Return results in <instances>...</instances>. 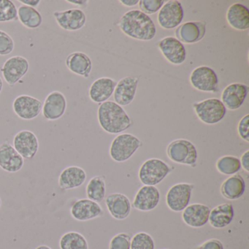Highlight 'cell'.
Instances as JSON below:
<instances>
[{
  "instance_id": "cell-16",
  "label": "cell",
  "mask_w": 249,
  "mask_h": 249,
  "mask_svg": "<svg viewBox=\"0 0 249 249\" xmlns=\"http://www.w3.org/2000/svg\"><path fill=\"white\" fill-rule=\"evenodd\" d=\"M205 33L206 24L204 21H189L178 26L175 34L180 43L193 44L202 40Z\"/></svg>"
},
{
  "instance_id": "cell-20",
  "label": "cell",
  "mask_w": 249,
  "mask_h": 249,
  "mask_svg": "<svg viewBox=\"0 0 249 249\" xmlns=\"http://www.w3.org/2000/svg\"><path fill=\"white\" fill-rule=\"evenodd\" d=\"M249 87L239 83L227 86L221 94V100L226 108L235 110L240 108L247 97Z\"/></svg>"
},
{
  "instance_id": "cell-15",
  "label": "cell",
  "mask_w": 249,
  "mask_h": 249,
  "mask_svg": "<svg viewBox=\"0 0 249 249\" xmlns=\"http://www.w3.org/2000/svg\"><path fill=\"white\" fill-rule=\"evenodd\" d=\"M67 109V100L64 94L54 91L48 94L43 105V115L49 121H56L62 118Z\"/></svg>"
},
{
  "instance_id": "cell-38",
  "label": "cell",
  "mask_w": 249,
  "mask_h": 249,
  "mask_svg": "<svg viewBox=\"0 0 249 249\" xmlns=\"http://www.w3.org/2000/svg\"><path fill=\"white\" fill-rule=\"evenodd\" d=\"M131 237L126 233H119L110 240V249H130Z\"/></svg>"
},
{
  "instance_id": "cell-33",
  "label": "cell",
  "mask_w": 249,
  "mask_h": 249,
  "mask_svg": "<svg viewBox=\"0 0 249 249\" xmlns=\"http://www.w3.org/2000/svg\"><path fill=\"white\" fill-rule=\"evenodd\" d=\"M216 168L221 174L233 176L237 174L241 169L240 160L234 156H224L218 159Z\"/></svg>"
},
{
  "instance_id": "cell-32",
  "label": "cell",
  "mask_w": 249,
  "mask_h": 249,
  "mask_svg": "<svg viewBox=\"0 0 249 249\" xmlns=\"http://www.w3.org/2000/svg\"><path fill=\"white\" fill-rule=\"evenodd\" d=\"M61 249H89L87 239L77 231L65 233L59 240Z\"/></svg>"
},
{
  "instance_id": "cell-31",
  "label": "cell",
  "mask_w": 249,
  "mask_h": 249,
  "mask_svg": "<svg viewBox=\"0 0 249 249\" xmlns=\"http://www.w3.org/2000/svg\"><path fill=\"white\" fill-rule=\"evenodd\" d=\"M87 197L94 202H101L106 197V180L103 176H94L90 179L87 186Z\"/></svg>"
},
{
  "instance_id": "cell-37",
  "label": "cell",
  "mask_w": 249,
  "mask_h": 249,
  "mask_svg": "<svg viewBox=\"0 0 249 249\" xmlns=\"http://www.w3.org/2000/svg\"><path fill=\"white\" fill-rule=\"evenodd\" d=\"M14 48L15 43L12 37L8 33L0 30V56L11 54Z\"/></svg>"
},
{
  "instance_id": "cell-9",
  "label": "cell",
  "mask_w": 249,
  "mask_h": 249,
  "mask_svg": "<svg viewBox=\"0 0 249 249\" xmlns=\"http://www.w3.org/2000/svg\"><path fill=\"white\" fill-rule=\"evenodd\" d=\"M192 87L204 92H216L218 91V79L216 72L207 66L195 68L190 75Z\"/></svg>"
},
{
  "instance_id": "cell-46",
  "label": "cell",
  "mask_w": 249,
  "mask_h": 249,
  "mask_svg": "<svg viewBox=\"0 0 249 249\" xmlns=\"http://www.w3.org/2000/svg\"><path fill=\"white\" fill-rule=\"evenodd\" d=\"M36 249H52L50 247L47 246H40L37 248Z\"/></svg>"
},
{
  "instance_id": "cell-41",
  "label": "cell",
  "mask_w": 249,
  "mask_h": 249,
  "mask_svg": "<svg viewBox=\"0 0 249 249\" xmlns=\"http://www.w3.org/2000/svg\"><path fill=\"white\" fill-rule=\"evenodd\" d=\"M240 160V164L241 167H243L247 173L249 172V151H246L244 154L242 155L241 160Z\"/></svg>"
},
{
  "instance_id": "cell-45",
  "label": "cell",
  "mask_w": 249,
  "mask_h": 249,
  "mask_svg": "<svg viewBox=\"0 0 249 249\" xmlns=\"http://www.w3.org/2000/svg\"><path fill=\"white\" fill-rule=\"evenodd\" d=\"M2 89H3V81H2V78L0 77V93L2 91Z\"/></svg>"
},
{
  "instance_id": "cell-10",
  "label": "cell",
  "mask_w": 249,
  "mask_h": 249,
  "mask_svg": "<svg viewBox=\"0 0 249 249\" xmlns=\"http://www.w3.org/2000/svg\"><path fill=\"white\" fill-rule=\"evenodd\" d=\"M30 69V64L26 58L14 56L5 61L1 69L4 80L10 87H14Z\"/></svg>"
},
{
  "instance_id": "cell-36",
  "label": "cell",
  "mask_w": 249,
  "mask_h": 249,
  "mask_svg": "<svg viewBox=\"0 0 249 249\" xmlns=\"http://www.w3.org/2000/svg\"><path fill=\"white\" fill-rule=\"evenodd\" d=\"M164 4V0H141L138 5L141 11L148 16L158 12Z\"/></svg>"
},
{
  "instance_id": "cell-19",
  "label": "cell",
  "mask_w": 249,
  "mask_h": 249,
  "mask_svg": "<svg viewBox=\"0 0 249 249\" xmlns=\"http://www.w3.org/2000/svg\"><path fill=\"white\" fill-rule=\"evenodd\" d=\"M160 200V191L156 186H143L137 192L132 207L138 211L148 212L155 209Z\"/></svg>"
},
{
  "instance_id": "cell-27",
  "label": "cell",
  "mask_w": 249,
  "mask_h": 249,
  "mask_svg": "<svg viewBox=\"0 0 249 249\" xmlns=\"http://www.w3.org/2000/svg\"><path fill=\"white\" fill-rule=\"evenodd\" d=\"M68 70L75 75L89 78L92 69V63L88 55L82 52H73L66 59Z\"/></svg>"
},
{
  "instance_id": "cell-40",
  "label": "cell",
  "mask_w": 249,
  "mask_h": 249,
  "mask_svg": "<svg viewBox=\"0 0 249 249\" xmlns=\"http://www.w3.org/2000/svg\"><path fill=\"white\" fill-rule=\"evenodd\" d=\"M196 249H224L223 243L217 239H210L198 246Z\"/></svg>"
},
{
  "instance_id": "cell-26",
  "label": "cell",
  "mask_w": 249,
  "mask_h": 249,
  "mask_svg": "<svg viewBox=\"0 0 249 249\" xmlns=\"http://www.w3.org/2000/svg\"><path fill=\"white\" fill-rule=\"evenodd\" d=\"M227 21L229 25L236 30L244 31L249 28V11L241 3H234L228 8Z\"/></svg>"
},
{
  "instance_id": "cell-13",
  "label": "cell",
  "mask_w": 249,
  "mask_h": 249,
  "mask_svg": "<svg viewBox=\"0 0 249 249\" xmlns=\"http://www.w3.org/2000/svg\"><path fill=\"white\" fill-rule=\"evenodd\" d=\"M158 47L166 59L175 65H180L186 59V51L183 43L173 37L161 39L158 43Z\"/></svg>"
},
{
  "instance_id": "cell-28",
  "label": "cell",
  "mask_w": 249,
  "mask_h": 249,
  "mask_svg": "<svg viewBox=\"0 0 249 249\" xmlns=\"http://www.w3.org/2000/svg\"><path fill=\"white\" fill-rule=\"evenodd\" d=\"M234 215V211L232 205L230 203H223L211 210L208 221L214 228H225L231 224Z\"/></svg>"
},
{
  "instance_id": "cell-39",
  "label": "cell",
  "mask_w": 249,
  "mask_h": 249,
  "mask_svg": "<svg viewBox=\"0 0 249 249\" xmlns=\"http://www.w3.org/2000/svg\"><path fill=\"white\" fill-rule=\"evenodd\" d=\"M249 115L247 114L240 119L237 126L239 136L246 142H249Z\"/></svg>"
},
{
  "instance_id": "cell-4",
  "label": "cell",
  "mask_w": 249,
  "mask_h": 249,
  "mask_svg": "<svg viewBox=\"0 0 249 249\" xmlns=\"http://www.w3.org/2000/svg\"><path fill=\"white\" fill-rule=\"evenodd\" d=\"M142 145V142L135 135L122 134L118 135L110 147V156L116 162H124L131 158Z\"/></svg>"
},
{
  "instance_id": "cell-34",
  "label": "cell",
  "mask_w": 249,
  "mask_h": 249,
  "mask_svg": "<svg viewBox=\"0 0 249 249\" xmlns=\"http://www.w3.org/2000/svg\"><path fill=\"white\" fill-rule=\"evenodd\" d=\"M18 19V9L11 0H0V23L11 22Z\"/></svg>"
},
{
  "instance_id": "cell-29",
  "label": "cell",
  "mask_w": 249,
  "mask_h": 249,
  "mask_svg": "<svg viewBox=\"0 0 249 249\" xmlns=\"http://www.w3.org/2000/svg\"><path fill=\"white\" fill-rule=\"evenodd\" d=\"M246 183L240 174L233 175L226 179L221 186V193L230 200H236L244 195Z\"/></svg>"
},
{
  "instance_id": "cell-7",
  "label": "cell",
  "mask_w": 249,
  "mask_h": 249,
  "mask_svg": "<svg viewBox=\"0 0 249 249\" xmlns=\"http://www.w3.org/2000/svg\"><path fill=\"white\" fill-rule=\"evenodd\" d=\"M194 185L179 183L172 186L166 195V204L171 211L181 212L189 205L192 199Z\"/></svg>"
},
{
  "instance_id": "cell-42",
  "label": "cell",
  "mask_w": 249,
  "mask_h": 249,
  "mask_svg": "<svg viewBox=\"0 0 249 249\" xmlns=\"http://www.w3.org/2000/svg\"><path fill=\"white\" fill-rule=\"evenodd\" d=\"M19 2H21L24 5H26V6L35 8L39 6L41 1L40 0H19Z\"/></svg>"
},
{
  "instance_id": "cell-47",
  "label": "cell",
  "mask_w": 249,
  "mask_h": 249,
  "mask_svg": "<svg viewBox=\"0 0 249 249\" xmlns=\"http://www.w3.org/2000/svg\"><path fill=\"white\" fill-rule=\"evenodd\" d=\"M1 206H2V200H1V198H0V208H1Z\"/></svg>"
},
{
  "instance_id": "cell-22",
  "label": "cell",
  "mask_w": 249,
  "mask_h": 249,
  "mask_svg": "<svg viewBox=\"0 0 249 249\" xmlns=\"http://www.w3.org/2000/svg\"><path fill=\"white\" fill-rule=\"evenodd\" d=\"M211 209L202 204L195 203L188 205L183 211L182 218L186 225L193 228L203 227L209 219Z\"/></svg>"
},
{
  "instance_id": "cell-23",
  "label": "cell",
  "mask_w": 249,
  "mask_h": 249,
  "mask_svg": "<svg viewBox=\"0 0 249 249\" xmlns=\"http://www.w3.org/2000/svg\"><path fill=\"white\" fill-rule=\"evenodd\" d=\"M106 205L112 217L117 220L127 218L132 208L129 198L121 193L110 194L106 197Z\"/></svg>"
},
{
  "instance_id": "cell-1",
  "label": "cell",
  "mask_w": 249,
  "mask_h": 249,
  "mask_svg": "<svg viewBox=\"0 0 249 249\" xmlns=\"http://www.w3.org/2000/svg\"><path fill=\"white\" fill-rule=\"evenodd\" d=\"M119 27L128 37L142 41H149L157 35V28L151 17L139 10L124 14Z\"/></svg>"
},
{
  "instance_id": "cell-2",
  "label": "cell",
  "mask_w": 249,
  "mask_h": 249,
  "mask_svg": "<svg viewBox=\"0 0 249 249\" xmlns=\"http://www.w3.org/2000/svg\"><path fill=\"white\" fill-rule=\"evenodd\" d=\"M97 116L100 126L109 134L121 133L132 125V121L123 107L113 101L102 103Z\"/></svg>"
},
{
  "instance_id": "cell-21",
  "label": "cell",
  "mask_w": 249,
  "mask_h": 249,
  "mask_svg": "<svg viewBox=\"0 0 249 249\" xmlns=\"http://www.w3.org/2000/svg\"><path fill=\"white\" fill-rule=\"evenodd\" d=\"M138 79L134 77L122 78L116 84L113 92L115 103L120 106H126L132 103L136 94Z\"/></svg>"
},
{
  "instance_id": "cell-3",
  "label": "cell",
  "mask_w": 249,
  "mask_h": 249,
  "mask_svg": "<svg viewBox=\"0 0 249 249\" xmlns=\"http://www.w3.org/2000/svg\"><path fill=\"white\" fill-rule=\"evenodd\" d=\"M171 171V167L162 160L150 159L141 165L138 176L144 186H155L161 183Z\"/></svg>"
},
{
  "instance_id": "cell-6",
  "label": "cell",
  "mask_w": 249,
  "mask_h": 249,
  "mask_svg": "<svg viewBox=\"0 0 249 249\" xmlns=\"http://www.w3.org/2000/svg\"><path fill=\"white\" fill-rule=\"evenodd\" d=\"M193 107L199 120L206 124H218L227 113V108L218 99H208L195 103Z\"/></svg>"
},
{
  "instance_id": "cell-17",
  "label": "cell",
  "mask_w": 249,
  "mask_h": 249,
  "mask_svg": "<svg viewBox=\"0 0 249 249\" xmlns=\"http://www.w3.org/2000/svg\"><path fill=\"white\" fill-rule=\"evenodd\" d=\"M24 159L17 152L9 141L0 145V167L8 173H17L22 169Z\"/></svg>"
},
{
  "instance_id": "cell-43",
  "label": "cell",
  "mask_w": 249,
  "mask_h": 249,
  "mask_svg": "<svg viewBox=\"0 0 249 249\" xmlns=\"http://www.w3.org/2000/svg\"><path fill=\"white\" fill-rule=\"evenodd\" d=\"M66 2L76 6L83 7V8L87 7L89 3V1L87 0H66Z\"/></svg>"
},
{
  "instance_id": "cell-24",
  "label": "cell",
  "mask_w": 249,
  "mask_h": 249,
  "mask_svg": "<svg viewBox=\"0 0 249 249\" xmlns=\"http://www.w3.org/2000/svg\"><path fill=\"white\" fill-rule=\"evenodd\" d=\"M87 180L85 170L78 166H70L59 175V186L63 190L77 189Z\"/></svg>"
},
{
  "instance_id": "cell-12",
  "label": "cell",
  "mask_w": 249,
  "mask_h": 249,
  "mask_svg": "<svg viewBox=\"0 0 249 249\" xmlns=\"http://www.w3.org/2000/svg\"><path fill=\"white\" fill-rule=\"evenodd\" d=\"M53 17L59 27L70 32L81 30L87 22L85 13L78 8L56 11L53 13Z\"/></svg>"
},
{
  "instance_id": "cell-14",
  "label": "cell",
  "mask_w": 249,
  "mask_h": 249,
  "mask_svg": "<svg viewBox=\"0 0 249 249\" xmlns=\"http://www.w3.org/2000/svg\"><path fill=\"white\" fill-rule=\"evenodd\" d=\"M13 146L23 158L32 160L38 151L39 141L31 131H20L14 137Z\"/></svg>"
},
{
  "instance_id": "cell-44",
  "label": "cell",
  "mask_w": 249,
  "mask_h": 249,
  "mask_svg": "<svg viewBox=\"0 0 249 249\" xmlns=\"http://www.w3.org/2000/svg\"><path fill=\"white\" fill-rule=\"evenodd\" d=\"M120 2L125 6L132 7L138 5L139 1L138 0H121Z\"/></svg>"
},
{
  "instance_id": "cell-30",
  "label": "cell",
  "mask_w": 249,
  "mask_h": 249,
  "mask_svg": "<svg viewBox=\"0 0 249 249\" xmlns=\"http://www.w3.org/2000/svg\"><path fill=\"white\" fill-rule=\"evenodd\" d=\"M20 22L30 30L39 28L43 23V17L37 10L31 7L21 5L18 9Z\"/></svg>"
},
{
  "instance_id": "cell-35",
  "label": "cell",
  "mask_w": 249,
  "mask_h": 249,
  "mask_svg": "<svg viewBox=\"0 0 249 249\" xmlns=\"http://www.w3.org/2000/svg\"><path fill=\"white\" fill-rule=\"evenodd\" d=\"M154 239L146 232H138L131 240L130 249H154Z\"/></svg>"
},
{
  "instance_id": "cell-18",
  "label": "cell",
  "mask_w": 249,
  "mask_h": 249,
  "mask_svg": "<svg viewBox=\"0 0 249 249\" xmlns=\"http://www.w3.org/2000/svg\"><path fill=\"white\" fill-rule=\"evenodd\" d=\"M72 218L77 221H87L101 216L103 214L102 207L97 202L89 199H78L71 208Z\"/></svg>"
},
{
  "instance_id": "cell-5",
  "label": "cell",
  "mask_w": 249,
  "mask_h": 249,
  "mask_svg": "<svg viewBox=\"0 0 249 249\" xmlns=\"http://www.w3.org/2000/svg\"><path fill=\"white\" fill-rule=\"evenodd\" d=\"M167 154L171 161L178 164L195 166L198 159L197 150L189 141L178 139L172 141L167 148Z\"/></svg>"
},
{
  "instance_id": "cell-25",
  "label": "cell",
  "mask_w": 249,
  "mask_h": 249,
  "mask_svg": "<svg viewBox=\"0 0 249 249\" xmlns=\"http://www.w3.org/2000/svg\"><path fill=\"white\" fill-rule=\"evenodd\" d=\"M116 81L110 78H100L96 80L90 87L89 97L95 103H103L107 101L114 92Z\"/></svg>"
},
{
  "instance_id": "cell-8",
  "label": "cell",
  "mask_w": 249,
  "mask_h": 249,
  "mask_svg": "<svg viewBox=\"0 0 249 249\" xmlns=\"http://www.w3.org/2000/svg\"><path fill=\"white\" fill-rule=\"evenodd\" d=\"M184 11L181 3L177 0H170L164 4L157 17V21L161 28L173 30L181 24Z\"/></svg>"
},
{
  "instance_id": "cell-11",
  "label": "cell",
  "mask_w": 249,
  "mask_h": 249,
  "mask_svg": "<svg viewBox=\"0 0 249 249\" xmlns=\"http://www.w3.org/2000/svg\"><path fill=\"white\" fill-rule=\"evenodd\" d=\"M43 108L41 101L30 95H20L14 100L13 110L23 120H33L39 116Z\"/></svg>"
}]
</instances>
